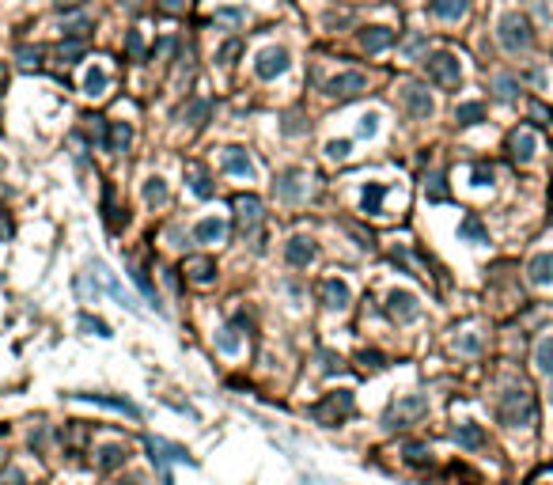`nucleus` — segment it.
I'll return each mask as SVG.
<instances>
[{
    "label": "nucleus",
    "mask_w": 553,
    "mask_h": 485,
    "mask_svg": "<svg viewBox=\"0 0 553 485\" xmlns=\"http://www.w3.org/2000/svg\"><path fill=\"white\" fill-rule=\"evenodd\" d=\"M352 410H357V402H352V391H330L323 402L311 406V417L318 425H341L349 421Z\"/></svg>",
    "instance_id": "7ed1b4c3"
},
{
    "label": "nucleus",
    "mask_w": 553,
    "mask_h": 485,
    "mask_svg": "<svg viewBox=\"0 0 553 485\" xmlns=\"http://www.w3.org/2000/svg\"><path fill=\"white\" fill-rule=\"evenodd\" d=\"M133 281H137V284H140V292H145V296H148V300H156V289H152V281L145 277V269H133Z\"/></svg>",
    "instance_id": "79ce46f5"
},
{
    "label": "nucleus",
    "mask_w": 553,
    "mask_h": 485,
    "mask_svg": "<svg viewBox=\"0 0 553 485\" xmlns=\"http://www.w3.org/2000/svg\"><path fill=\"white\" fill-rule=\"evenodd\" d=\"M224 171L228 174H239V179H254V174H258L254 160L242 148H224Z\"/></svg>",
    "instance_id": "a211bd4d"
},
{
    "label": "nucleus",
    "mask_w": 553,
    "mask_h": 485,
    "mask_svg": "<svg viewBox=\"0 0 553 485\" xmlns=\"http://www.w3.org/2000/svg\"><path fill=\"white\" fill-rule=\"evenodd\" d=\"M186 174H190V190L197 194V197H213V182H208V174L201 171V167H186Z\"/></svg>",
    "instance_id": "c756f323"
},
{
    "label": "nucleus",
    "mask_w": 553,
    "mask_h": 485,
    "mask_svg": "<svg viewBox=\"0 0 553 485\" xmlns=\"http://www.w3.org/2000/svg\"><path fill=\"white\" fill-rule=\"evenodd\" d=\"M65 42H84L87 35H91V19L87 16H80V19H72V23H65Z\"/></svg>",
    "instance_id": "2f4dec72"
},
{
    "label": "nucleus",
    "mask_w": 553,
    "mask_h": 485,
    "mask_svg": "<svg viewBox=\"0 0 553 485\" xmlns=\"http://www.w3.org/2000/svg\"><path fill=\"white\" fill-rule=\"evenodd\" d=\"M360 46L368 50V53H379L386 46H394V30H386V27H364L360 30Z\"/></svg>",
    "instance_id": "aec40b11"
},
{
    "label": "nucleus",
    "mask_w": 553,
    "mask_h": 485,
    "mask_svg": "<svg viewBox=\"0 0 553 485\" xmlns=\"http://www.w3.org/2000/svg\"><path fill=\"white\" fill-rule=\"evenodd\" d=\"M76 398H84V402H95V406H106V410H118V413H125V417H140V410L133 402L125 398H114V394H76Z\"/></svg>",
    "instance_id": "5701e85b"
},
{
    "label": "nucleus",
    "mask_w": 553,
    "mask_h": 485,
    "mask_svg": "<svg viewBox=\"0 0 553 485\" xmlns=\"http://www.w3.org/2000/svg\"><path fill=\"white\" fill-rule=\"evenodd\" d=\"M357 133H360V137H368V140H372L375 133H379V114H375V110H372V114H364V118H360Z\"/></svg>",
    "instance_id": "e433bc0d"
},
{
    "label": "nucleus",
    "mask_w": 553,
    "mask_h": 485,
    "mask_svg": "<svg viewBox=\"0 0 553 485\" xmlns=\"http://www.w3.org/2000/svg\"><path fill=\"white\" fill-rule=\"evenodd\" d=\"M186 4H190V0H160V8H167V12H182Z\"/></svg>",
    "instance_id": "603ef678"
},
{
    "label": "nucleus",
    "mask_w": 553,
    "mask_h": 485,
    "mask_svg": "<svg viewBox=\"0 0 553 485\" xmlns=\"http://www.w3.org/2000/svg\"><path fill=\"white\" fill-rule=\"evenodd\" d=\"M428 413V398L425 394H406V398H398L391 410L383 413V428H409V425H417L421 417Z\"/></svg>",
    "instance_id": "f03ea898"
},
{
    "label": "nucleus",
    "mask_w": 553,
    "mask_h": 485,
    "mask_svg": "<svg viewBox=\"0 0 553 485\" xmlns=\"http://www.w3.org/2000/svg\"><path fill=\"white\" fill-rule=\"evenodd\" d=\"M76 57H80V42H69V46H61V61L72 65Z\"/></svg>",
    "instance_id": "a18cd8bd"
},
{
    "label": "nucleus",
    "mask_w": 553,
    "mask_h": 485,
    "mask_svg": "<svg viewBox=\"0 0 553 485\" xmlns=\"http://www.w3.org/2000/svg\"><path fill=\"white\" fill-rule=\"evenodd\" d=\"M106 87H110V72L103 69V65L87 69V76H84V91H87V95L99 99V95H106Z\"/></svg>",
    "instance_id": "393cba45"
},
{
    "label": "nucleus",
    "mask_w": 553,
    "mask_h": 485,
    "mask_svg": "<svg viewBox=\"0 0 553 485\" xmlns=\"http://www.w3.org/2000/svg\"><path fill=\"white\" fill-rule=\"evenodd\" d=\"M535 35H530V23L519 12H504L501 16V46L508 53H527Z\"/></svg>",
    "instance_id": "39448f33"
},
{
    "label": "nucleus",
    "mask_w": 553,
    "mask_h": 485,
    "mask_svg": "<svg viewBox=\"0 0 553 485\" xmlns=\"http://www.w3.org/2000/svg\"><path fill=\"white\" fill-rule=\"evenodd\" d=\"M470 179H474V186H493V167H489V163H474Z\"/></svg>",
    "instance_id": "4c0bfd02"
},
{
    "label": "nucleus",
    "mask_w": 553,
    "mask_h": 485,
    "mask_svg": "<svg viewBox=\"0 0 553 485\" xmlns=\"http://www.w3.org/2000/svg\"><path fill=\"white\" fill-rule=\"evenodd\" d=\"M425 69H428V80L440 84V87H459L462 80V61L447 50H436L425 57Z\"/></svg>",
    "instance_id": "20e7f679"
},
{
    "label": "nucleus",
    "mask_w": 553,
    "mask_h": 485,
    "mask_svg": "<svg viewBox=\"0 0 553 485\" xmlns=\"http://www.w3.org/2000/svg\"><path fill=\"white\" fill-rule=\"evenodd\" d=\"M129 53H133V57H145V42H140V35H137V30H129Z\"/></svg>",
    "instance_id": "37998d69"
},
{
    "label": "nucleus",
    "mask_w": 553,
    "mask_h": 485,
    "mask_svg": "<svg viewBox=\"0 0 553 485\" xmlns=\"http://www.w3.org/2000/svg\"><path fill=\"white\" fill-rule=\"evenodd\" d=\"M148 455H152V462H167V459H174V462H186V451L182 447H174V444H163V440H148Z\"/></svg>",
    "instance_id": "b1692460"
},
{
    "label": "nucleus",
    "mask_w": 553,
    "mask_h": 485,
    "mask_svg": "<svg viewBox=\"0 0 553 485\" xmlns=\"http://www.w3.org/2000/svg\"><path fill=\"white\" fill-rule=\"evenodd\" d=\"M315 255H318V247H315V239H307V235H292L289 247H284V258H289V266H296V269H307L315 262Z\"/></svg>",
    "instance_id": "f8f14e48"
},
{
    "label": "nucleus",
    "mask_w": 553,
    "mask_h": 485,
    "mask_svg": "<svg viewBox=\"0 0 553 485\" xmlns=\"http://www.w3.org/2000/svg\"><path fill=\"white\" fill-rule=\"evenodd\" d=\"M481 118H485V106L481 103H459V110H455L459 126H478Z\"/></svg>",
    "instance_id": "7c9ffc66"
},
{
    "label": "nucleus",
    "mask_w": 553,
    "mask_h": 485,
    "mask_svg": "<svg viewBox=\"0 0 553 485\" xmlns=\"http://www.w3.org/2000/svg\"><path fill=\"white\" fill-rule=\"evenodd\" d=\"M425 194H428V201H444L447 197V186H444V174H432L425 186Z\"/></svg>",
    "instance_id": "c9c22d12"
},
{
    "label": "nucleus",
    "mask_w": 553,
    "mask_h": 485,
    "mask_svg": "<svg viewBox=\"0 0 553 485\" xmlns=\"http://www.w3.org/2000/svg\"><path fill=\"white\" fill-rule=\"evenodd\" d=\"M451 440L462 447V451H481L485 444H489V436H485V428L481 425H474V421H462L455 425V433H451Z\"/></svg>",
    "instance_id": "ddd939ff"
},
{
    "label": "nucleus",
    "mask_w": 553,
    "mask_h": 485,
    "mask_svg": "<svg viewBox=\"0 0 553 485\" xmlns=\"http://www.w3.org/2000/svg\"><path fill=\"white\" fill-rule=\"evenodd\" d=\"M428 8H432V16H440V19H459V16H467L470 0H428Z\"/></svg>",
    "instance_id": "a878e982"
},
{
    "label": "nucleus",
    "mask_w": 553,
    "mask_h": 485,
    "mask_svg": "<svg viewBox=\"0 0 553 485\" xmlns=\"http://www.w3.org/2000/svg\"><path fill=\"white\" fill-rule=\"evenodd\" d=\"M0 459H4V447H0Z\"/></svg>",
    "instance_id": "4d7b16f0"
},
{
    "label": "nucleus",
    "mask_w": 553,
    "mask_h": 485,
    "mask_svg": "<svg viewBox=\"0 0 553 485\" xmlns=\"http://www.w3.org/2000/svg\"><path fill=\"white\" fill-rule=\"evenodd\" d=\"M38 57H42L38 46H35V50H30V46H19V61H23V65H38Z\"/></svg>",
    "instance_id": "c03bdc74"
},
{
    "label": "nucleus",
    "mask_w": 553,
    "mask_h": 485,
    "mask_svg": "<svg viewBox=\"0 0 553 485\" xmlns=\"http://www.w3.org/2000/svg\"><path fill=\"white\" fill-rule=\"evenodd\" d=\"M530 118H538L542 126H549V121H553V114H549V110L542 106V103H530Z\"/></svg>",
    "instance_id": "49530a36"
},
{
    "label": "nucleus",
    "mask_w": 553,
    "mask_h": 485,
    "mask_svg": "<svg viewBox=\"0 0 553 485\" xmlns=\"http://www.w3.org/2000/svg\"><path fill=\"white\" fill-rule=\"evenodd\" d=\"M224 235H228V220H220V216H205L194 224V242H205V247L224 242Z\"/></svg>",
    "instance_id": "4468645a"
},
{
    "label": "nucleus",
    "mask_w": 553,
    "mask_h": 485,
    "mask_svg": "<svg viewBox=\"0 0 553 485\" xmlns=\"http://www.w3.org/2000/svg\"><path fill=\"white\" fill-rule=\"evenodd\" d=\"M133 140V129L129 121H110V140H106V152H125Z\"/></svg>",
    "instance_id": "bb28decb"
},
{
    "label": "nucleus",
    "mask_w": 553,
    "mask_h": 485,
    "mask_svg": "<svg viewBox=\"0 0 553 485\" xmlns=\"http://www.w3.org/2000/svg\"><path fill=\"white\" fill-rule=\"evenodd\" d=\"M303 194H307V174L303 171L281 174V182H276V197H281V201H300Z\"/></svg>",
    "instance_id": "f3484780"
},
{
    "label": "nucleus",
    "mask_w": 553,
    "mask_h": 485,
    "mask_svg": "<svg viewBox=\"0 0 553 485\" xmlns=\"http://www.w3.org/2000/svg\"><path fill=\"white\" fill-rule=\"evenodd\" d=\"M425 50V38H409V46H406V53L413 57V53H421Z\"/></svg>",
    "instance_id": "864d4df0"
},
{
    "label": "nucleus",
    "mask_w": 553,
    "mask_h": 485,
    "mask_svg": "<svg viewBox=\"0 0 553 485\" xmlns=\"http://www.w3.org/2000/svg\"><path fill=\"white\" fill-rule=\"evenodd\" d=\"M406 462L409 467H428V462H432V451L425 444H406Z\"/></svg>",
    "instance_id": "72a5a7b5"
},
{
    "label": "nucleus",
    "mask_w": 553,
    "mask_h": 485,
    "mask_svg": "<svg viewBox=\"0 0 553 485\" xmlns=\"http://www.w3.org/2000/svg\"><path fill=\"white\" fill-rule=\"evenodd\" d=\"M186 273H190L194 284H201V289H205V284L216 281V262L213 258H190V262H186Z\"/></svg>",
    "instance_id": "4be33fe9"
},
{
    "label": "nucleus",
    "mask_w": 553,
    "mask_h": 485,
    "mask_svg": "<svg viewBox=\"0 0 553 485\" xmlns=\"http://www.w3.org/2000/svg\"><path fill=\"white\" fill-rule=\"evenodd\" d=\"M289 72V50L284 46H265L258 50V57H254V76L258 80H276V76Z\"/></svg>",
    "instance_id": "423d86ee"
},
{
    "label": "nucleus",
    "mask_w": 553,
    "mask_h": 485,
    "mask_svg": "<svg viewBox=\"0 0 553 485\" xmlns=\"http://www.w3.org/2000/svg\"><path fill=\"white\" fill-rule=\"evenodd\" d=\"M80 4H84V0H53V8H57V12H76Z\"/></svg>",
    "instance_id": "8fccbe9b"
},
{
    "label": "nucleus",
    "mask_w": 553,
    "mask_h": 485,
    "mask_svg": "<svg viewBox=\"0 0 553 485\" xmlns=\"http://www.w3.org/2000/svg\"><path fill=\"white\" fill-rule=\"evenodd\" d=\"M80 326H84V330H91V334H99V338H110V326L103 323V318H91V315H80Z\"/></svg>",
    "instance_id": "58836bf2"
},
{
    "label": "nucleus",
    "mask_w": 553,
    "mask_h": 485,
    "mask_svg": "<svg viewBox=\"0 0 553 485\" xmlns=\"http://www.w3.org/2000/svg\"><path fill=\"white\" fill-rule=\"evenodd\" d=\"M459 235H462V239H485V228H481V224H478V220H474V216H470V220H462Z\"/></svg>",
    "instance_id": "ea45409f"
},
{
    "label": "nucleus",
    "mask_w": 553,
    "mask_h": 485,
    "mask_svg": "<svg viewBox=\"0 0 553 485\" xmlns=\"http://www.w3.org/2000/svg\"><path fill=\"white\" fill-rule=\"evenodd\" d=\"M527 281L530 284H553V250H542L527 262Z\"/></svg>",
    "instance_id": "6ab92c4d"
},
{
    "label": "nucleus",
    "mask_w": 553,
    "mask_h": 485,
    "mask_svg": "<svg viewBox=\"0 0 553 485\" xmlns=\"http://www.w3.org/2000/svg\"><path fill=\"white\" fill-rule=\"evenodd\" d=\"M383 197H386V182H368L360 194V208L368 216H379L383 213Z\"/></svg>",
    "instance_id": "412c9836"
},
{
    "label": "nucleus",
    "mask_w": 553,
    "mask_h": 485,
    "mask_svg": "<svg viewBox=\"0 0 553 485\" xmlns=\"http://www.w3.org/2000/svg\"><path fill=\"white\" fill-rule=\"evenodd\" d=\"M0 485H27V478L19 470H8V478H0Z\"/></svg>",
    "instance_id": "3c124183"
},
{
    "label": "nucleus",
    "mask_w": 553,
    "mask_h": 485,
    "mask_svg": "<svg viewBox=\"0 0 553 485\" xmlns=\"http://www.w3.org/2000/svg\"><path fill=\"white\" fill-rule=\"evenodd\" d=\"M398 99L406 103V110L413 118H432L436 114V103H432V95H428L425 84H402L398 87Z\"/></svg>",
    "instance_id": "6e6552de"
},
{
    "label": "nucleus",
    "mask_w": 553,
    "mask_h": 485,
    "mask_svg": "<svg viewBox=\"0 0 553 485\" xmlns=\"http://www.w3.org/2000/svg\"><path fill=\"white\" fill-rule=\"evenodd\" d=\"M508 152H512V160H519V163L535 160V152H538V137L530 133V129H515V133L508 137Z\"/></svg>",
    "instance_id": "2eb2a0df"
},
{
    "label": "nucleus",
    "mask_w": 553,
    "mask_h": 485,
    "mask_svg": "<svg viewBox=\"0 0 553 485\" xmlns=\"http://www.w3.org/2000/svg\"><path fill=\"white\" fill-rule=\"evenodd\" d=\"M235 224H239L242 239L258 235V224H262V201L258 197H239L235 201Z\"/></svg>",
    "instance_id": "9b49d317"
},
{
    "label": "nucleus",
    "mask_w": 553,
    "mask_h": 485,
    "mask_svg": "<svg viewBox=\"0 0 553 485\" xmlns=\"http://www.w3.org/2000/svg\"><path fill=\"white\" fill-rule=\"evenodd\" d=\"M496 417H501L504 428H535V421H538L535 394H530L527 387H508V391L501 394Z\"/></svg>",
    "instance_id": "f257e3e1"
},
{
    "label": "nucleus",
    "mask_w": 553,
    "mask_h": 485,
    "mask_svg": "<svg viewBox=\"0 0 553 485\" xmlns=\"http://www.w3.org/2000/svg\"><path fill=\"white\" fill-rule=\"evenodd\" d=\"M167 182L160 179V174H152V179H145V201L152 205V208H160V205H167Z\"/></svg>",
    "instance_id": "cd10ccee"
},
{
    "label": "nucleus",
    "mask_w": 553,
    "mask_h": 485,
    "mask_svg": "<svg viewBox=\"0 0 553 485\" xmlns=\"http://www.w3.org/2000/svg\"><path fill=\"white\" fill-rule=\"evenodd\" d=\"M535 368L542 372V376H553V334L542 338L535 345Z\"/></svg>",
    "instance_id": "c85d7f7f"
},
{
    "label": "nucleus",
    "mask_w": 553,
    "mask_h": 485,
    "mask_svg": "<svg viewBox=\"0 0 553 485\" xmlns=\"http://www.w3.org/2000/svg\"><path fill=\"white\" fill-rule=\"evenodd\" d=\"M349 148H352L349 140H330V145H326V156H330V160H345Z\"/></svg>",
    "instance_id": "a19ab883"
},
{
    "label": "nucleus",
    "mask_w": 553,
    "mask_h": 485,
    "mask_svg": "<svg viewBox=\"0 0 553 485\" xmlns=\"http://www.w3.org/2000/svg\"><path fill=\"white\" fill-rule=\"evenodd\" d=\"M4 80H8V72H4V65H0V87H4Z\"/></svg>",
    "instance_id": "6e6d98bb"
},
{
    "label": "nucleus",
    "mask_w": 553,
    "mask_h": 485,
    "mask_svg": "<svg viewBox=\"0 0 553 485\" xmlns=\"http://www.w3.org/2000/svg\"><path fill=\"white\" fill-rule=\"evenodd\" d=\"M239 345H242V341H239V334H235L231 326H224V330L216 334V349H220V352H228V357H235Z\"/></svg>",
    "instance_id": "473e14b6"
},
{
    "label": "nucleus",
    "mask_w": 553,
    "mask_h": 485,
    "mask_svg": "<svg viewBox=\"0 0 553 485\" xmlns=\"http://www.w3.org/2000/svg\"><path fill=\"white\" fill-rule=\"evenodd\" d=\"M360 364H364V368H383V357H379V352H360Z\"/></svg>",
    "instance_id": "09e8293b"
},
{
    "label": "nucleus",
    "mask_w": 553,
    "mask_h": 485,
    "mask_svg": "<svg viewBox=\"0 0 553 485\" xmlns=\"http://www.w3.org/2000/svg\"><path fill=\"white\" fill-rule=\"evenodd\" d=\"M364 87H368V76L364 72H337L326 80V95L337 99V103H349V99H357Z\"/></svg>",
    "instance_id": "0eeeda50"
},
{
    "label": "nucleus",
    "mask_w": 553,
    "mask_h": 485,
    "mask_svg": "<svg viewBox=\"0 0 553 485\" xmlns=\"http://www.w3.org/2000/svg\"><path fill=\"white\" fill-rule=\"evenodd\" d=\"M129 462V447L125 444H103L95 451V470H118Z\"/></svg>",
    "instance_id": "dca6fc26"
},
{
    "label": "nucleus",
    "mask_w": 553,
    "mask_h": 485,
    "mask_svg": "<svg viewBox=\"0 0 553 485\" xmlns=\"http://www.w3.org/2000/svg\"><path fill=\"white\" fill-rule=\"evenodd\" d=\"M118 485H145V481H140V478H121Z\"/></svg>",
    "instance_id": "5fc2aeb1"
},
{
    "label": "nucleus",
    "mask_w": 553,
    "mask_h": 485,
    "mask_svg": "<svg viewBox=\"0 0 553 485\" xmlns=\"http://www.w3.org/2000/svg\"><path fill=\"white\" fill-rule=\"evenodd\" d=\"M386 315L398 318V323H413V318L421 315V303H417V296L409 289H394L386 296Z\"/></svg>",
    "instance_id": "9d476101"
},
{
    "label": "nucleus",
    "mask_w": 553,
    "mask_h": 485,
    "mask_svg": "<svg viewBox=\"0 0 553 485\" xmlns=\"http://www.w3.org/2000/svg\"><path fill=\"white\" fill-rule=\"evenodd\" d=\"M493 87H496V95H501L504 103H512V99L519 95V84L512 80V76H496V80H493Z\"/></svg>",
    "instance_id": "f704fd0d"
},
{
    "label": "nucleus",
    "mask_w": 553,
    "mask_h": 485,
    "mask_svg": "<svg viewBox=\"0 0 553 485\" xmlns=\"http://www.w3.org/2000/svg\"><path fill=\"white\" fill-rule=\"evenodd\" d=\"M318 300H323L326 311H345V307L352 303V289L345 277H326L323 284H318Z\"/></svg>",
    "instance_id": "1a4fd4ad"
},
{
    "label": "nucleus",
    "mask_w": 553,
    "mask_h": 485,
    "mask_svg": "<svg viewBox=\"0 0 553 485\" xmlns=\"http://www.w3.org/2000/svg\"><path fill=\"white\" fill-rule=\"evenodd\" d=\"M323 372H326V376H334V372H341V360L334 357V352H323Z\"/></svg>",
    "instance_id": "de8ad7c7"
}]
</instances>
